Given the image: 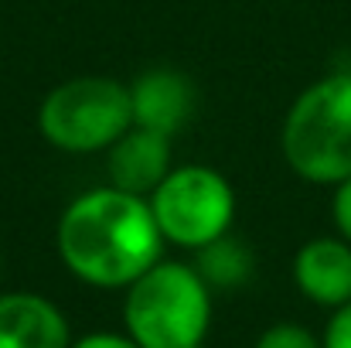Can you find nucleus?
I'll return each instance as SVG.
<instances>
[{"instance_id":"nucleus-1","label":"nucleus","mask_w":351,"mask_h":348,"mask_svg":"<svg viewBox=\"0 0 351 348\" xmlns=\"http://www.w3.org/2000/svg\"><path fill=\"white\" fill-rule=\"evenodd\" d=\"M160 239L150 202L119 188L75 198L58 222L65 266L93 287H130L160 259Z\"/></svg>"},{"instance_id":"nucleus-2","label":"nucleus","mask_w":351,"mask_h":348,"mask_svg":"<svg viewBox=\"0 0 351 348\" xmlns=\"http://www.w3.org/2000/svg\"><path fill=\"white\" fill-rule=\"evenodd\" d=\"M126 335L140 348H195L212 321V294L195 266L157 259L126 290Z\"/></svg>"},{"instance_id":"nucleus-3","label":"nucleus","mask_w":351,"mask_h":348,"mask_svg":"<svg viewBox=\"0 0 351 348\" xmlns=\"http://www.w3.org/2000/svg\"><path fill=\"white\" fill-rule=\"evenodd\" d=\"M287 164L317 185L351 178V72L328 76L297 96L283 123Z\"/></svg>"},{"instance_id":"nucleus-4","label":"nucleus","mask_w":351,"mask_h":348,"mask_svg":"<svg viewBox=\"0 0 351 348\" xmlns=\"http://www.w3.org/2000/svg\"><path fill=\"white\" fill-rule=\"evenodd\" d=\"M38 123L48 143L72 154L113 147L133 126L130 89L106 76H82L62 82L45 96Z\"/></svg>"},{"instance_id":"nucleus-5","label":"nucleus","mask_w":351,"mask_h":348,"mask_svg":"<svg viewBox=\"0 0 351 348\" xmlns=\"http://www.w3.org/2000/svg\"><path fill=\"white\" fill-rule=\"evenodd\" d=\"M150 212L167 242L184 249H202L229 232L235 216V195L232 185L219 171L205 164H188L174 167L150 192Z\"/></svg>"},{"instance_id":"nucleus-6","label":"nucleus","mask_w":351,"mask_h":348,"mask_svg":"<svg viewBox=\"0 0 351 348\" xmlns=\"http://www.w3.org/2000/svg\"><path fill=\"white\" fill-rule=\"evenodd\" d=\"M130 106L133 126L171 137L195 113V86L184 72L150 69L130 86Z\"/></svg>"},{"instance_id":"nucleus-7","label":"nucleus","mask_w":351,"mask_h":348,"mask_svg":"<svg viewBox=\"0 0 351 348\" xmlns=\"http://www.w3.org/2000/svg\"><path fill=\"white\" fill-rule=\"evenodd\" d=\"M106 167H110L113 188L143 198L171 174V137L143 130V126H130L110 147Z\"/></svg>"},{"instance_id":"nucleus-8","label":"nucleus","mask_w":351,"mask_h":348,"mask_svg":"<svg viewBox=\"0 0 351 348\" xmlns=\"http://www.w3.org/2000/svg\"><path fill=\"white\" fill-rule=\"evenodd\" d=\"M65 314L41 294H3L0 297V348H69Z\"/></svg>"},{"instance_id":"nucleus-9","label":"nucleus","mask_w":351,"mask_h":348,"mask_svg":"<svg viewBox=\"0 0 351 348\" xmlns=\"http://www.w3.org/2000/svg\"><path fill=\"white\" fill-rule=\"evenodd\" d=\"M297 287L324 308H341L351 301V246L348 239H311L293 256Z\"/></svg>"},{"instance_id":"nucleus-10","label":"nucleus","mask_w":351,"mask_h":348,"mask_svg":"<svg viewBox=\"0 0 351 348\" xmlns=\"http://www.w3.org/2000/svg\"><path fill=\"white\" fill-rule=\"evenodd\" d=\"M195 270L198 277L208 283V287H219V290H235L242 287L245 280H252V270H256V259H252V249L235 239V235H219L212 239L208 246L198 249V259H195Z\"/></svg>"},{"instance_id":"nucleus-11","label":"nucleus","mask_w":351,"mask_h":348,"mask_svg":"<svg viewBox=\"0 0 351 348\" xmlns=\"http://www.w3.org/2000/svg\"><path fill=\"white\" fill-rule=\"evenodd\" d=\"M256 348H324L307 328L300 325H273L259 335Z\"/></svg>"},{"instance_id":"nucleus-12","label":"nucleus","mask_w":351,"mask_h":348,"mask_svg":"<svg viewBox=\"0 0 351 348\" xmlns=\"http://www.w3.org/2000/svg\"><path fill=\"white\" fill-rule=\"evenodd\" d=\"M324 348H351V301L341 304L335 311V318L328 321V332H324Z\"/></svg>"},{"instance_id":"nucleus-13","label":"nucleus","mask_w":351,"mask_h":348,"mask_svg":"<svg viewBox=\"0 0 351 348\" xmlns=\"http://www.w3.org/2000/svg\"><path fill=\"white\" fill-rule=\"evenodd\" d=\"M331 212H335V222H338V229H341V235H345V239L351 242V178H348V181H341V185H338Z\"/></svg>"},{"instance_id":"nucleus-14","label":"nucleus","mask_w":351,"mask_h":348,"mask_svg":"<svg viewBox=\"0 0 351 348\" xmlns=\"http://www.w3.org/2000/svg\"><path fill=\"white\" fill-rule=\"evenodd\" d=\"M69 348H140L130 335H113V332H96V335H86L79 338L75 345Z\"/></svg>"},{"instance_id":"nucleus-15","label":"nucleus","mask_w":351,"mask_h":348,"mask_svg":"<svg viewBox=\"0 0 351 348\" xmlns=\"http://www.w3.org/2000/svg\"><path fill=\"white\" fill-rule=\"evenodd\" d=\"M195 348H205V345H195Z\"/></svg>"}]
</instances>
